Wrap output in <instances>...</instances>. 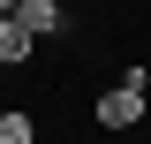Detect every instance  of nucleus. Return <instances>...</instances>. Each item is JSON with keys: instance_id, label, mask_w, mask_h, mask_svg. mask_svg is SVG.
Wrapping results in <instances>:
<instances>
[{"instance_id": "nucleus-1", "label": "nucleus", "mask_w": 151, "mask_h": 144, "mask_svg": "<svg viewBox=\"0 0 151 144\" xmlns=\"http://www.w3.org/2000/svg\"><path fill=\"white\" fill-rule=\"evenodd\" d=\"M144 106H151V91H129V84H106L91 99V121L106 129V137H129L136 121H144Z\"/></svg>"}, {"instance_id": "nucleus-2", "label": "nucleus", "mask_w": 151, "mask_h": 144, "mask_svg": "<svg viewBox=\"0 0 151 144\" xmlns=\"http://www.w3.org/2000/svg\"><path fill=\"white\" fill-rule=\"evenodd\" d=\"M15 23L30 38H60L68 31V0H15Z\"/></svg>"}, {"instance_id": "nucleus-3", "label": "nucleus", "mask_w": 151, "mask_h": 144, "mask_svg": "<svg viewBox=\"0 0 151 144\" xmlns=\"http://www.w3.org/2000/svg\"><path fill=\"white\" fill-rule=\"evenodd\" d=\"M30 61H38V38L23 31L15 15H0V76H8V68H30Z\"/></svg>"}, {"instance_id": "nucleus-4", "label": "nucleus", "mask_w": 151, "mask_h": 144, "mask_svg": "<svg viewBox=\"0 0 151 144\" xmlns=\"http://www.w3.org/2000/svg\"><path fill=\"white\" fill-rule=\"evenodd\" d=\"M0 144H38V114L30 106H8L0 114Z\"/></svg>"}, {"instance_id": "nucleus-5", "label": "nucleus", "mask_w": 151, "mask_h": 144, "mask_svg": "<svg viewBox=\"0 0 151 144\" xmlns=\"http://www.w3.org/2000/svg\"><path fill=\"white\" fill-rule=\"evenodd\" d=\"M113 84H129V91H151V61H121V76Z\"/></svg>"}, {"instance_id": "nucleus-6", "label": "nucleus", "mask_w": 151, "mask_h": 144, "mask_svg": "<svg viewBox=\"0 0 151 144\" xmlns=\"http://www.w3.org/2000/svg\"><path fill=\"white\" fill-rule=\"evenodd\" d=\"M0 15H15V0H0Z\"/></svg>"}]
</instances>
